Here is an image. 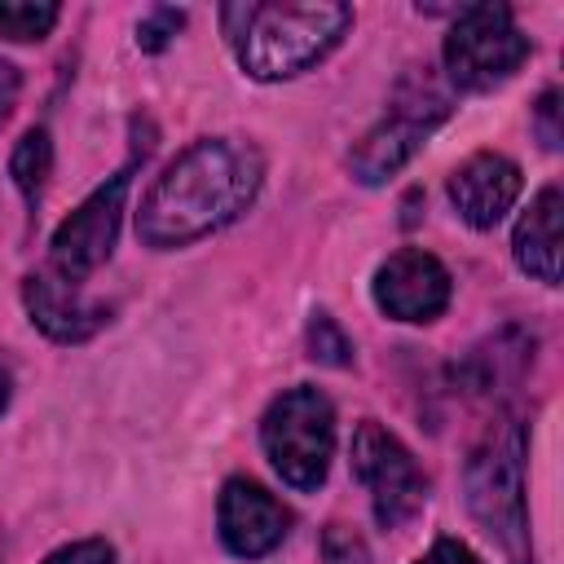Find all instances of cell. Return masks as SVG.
Instances as JSON below:
<instances>
[{"mask_svg": "<svg viewBox=\"0 0 564 564\" xmlns=\"http://www.w3.org/2000/svg\"><path fill=\"white\" fill-rule=\"evenodd\" d=\"M264 185V154L242 137H198L145 189L137 238L154 251L189 247L234 225Z\"/></svg>", "mask_w": 564, "mask_h": 564, "instance_id": "6da1fadb", "label": "cell"}, {"mask_svg": "<svg viewBox=\"0 0 564 564\" xmlns=\"http://www.w3.org/2000/svg\"><path fill=\"white\" fill-rule=\"evenodd\" d=\"M225 35L238 53V66L260 79H295L313 70L322 57L339 48V40L352 31V9L330 0L308 4H225L220 9Z\"/></svg>", "mask_w": 564, "mask_h": 564, "instance_id": "7a4b0ae2", "label": "cell"}, {"mask_svg": "<svg viewBox=\"0 0 564 564\" xmlns=\"http://www.w3.org/2000/svg\"><path fill=\"white\" fill-rule=\"evenodd\" d=\"M463 494L476 524L498 542L507 564H533L529 502H524V427L502 419L467 454Z\"/></svg>", "mask_w": 564, "mask_h": 564, "instance_id": "3957f363", "label": "cell"}, {"mask_svg": "<svg viewBox=\"0 0 564 564\" xmlns=\"http://www.w3.org/2000/svg\"><path fill=\"white\" fill-rule=\"evenodd\" d=\"M260 445L264 458L273 463V471L300 489L313 494L326 471H330V454H335V405L326 401V392L295 383L282 397H273V405L260 419Z\"/></svg>", "mask_w": 564, "mask_h": 564, "instance_id": "277c9868", "label": "cell"}, {"mask_svg": "<svg viewBox=\"0 0 564 564\" xmlns=\"http://www.w3.org/2000/svg\"><path fill=\"white\" fill-rule=\"evenodd\" d=\"M449 93L427 75V66L410 70L392 93V110L352 145V176L361 185H383L388 176H397L419 154V145L449 119Z\"/></svg>", "mask_w": 564, "mask_h": 564, "instance_id": "5b68a950", "label": "cell"}, {"mask_svg": "<svg viewBox=\"0 0 564 564\" xmlns=\"http://www.w3.org/2000/svg\"><path fill=\"white\" fill-rule=\"evenodd\" d=\"M441 57L445 79L458 93H489L524 66L529 35L516 26L507 4H463L449 22Z\"/></svg>", "mask_w": 564, "mask_h": 564, "instance_id": "8992f818", "label": "cell"}, {"mask_svg": "<svg viewBox=\"0 0 564 564\" xmlns=\"http://www.w3.org/2000/svg\"><path fill=\"white\" fill-rule=\"evenodd\" d=\"M352 476L366 485L379 529H401L427 502V480L414 454L375 419L352 432Z\"/></svg>", "mask_w": 564, "mask_h": 564, "instance_id": "52a82bcc", "label": "cell"}, {"mask_svg": "<svg viewBox=\"0 0 564 564\" xmlns=\"http://www.w3.org/2000/svg\"><path fill=\"white\" fill-rule=\"evenodd\" d=\"M128 185H132V163L119 167L106 185H97L53 234L48 242V273H57L62 282H84L88 273H97L115 242H119V220H123V198H128Z\"/></svg>", "mask_w": 564, "mask_h": 564, "instance_id": "ba28073f", "label": "cell"}, {"mask_svg": "<svg viewBox=\"0 0 564 564\" xmlns=\"http://www.w3.org/2000/svg\"><path fill=\"white\" fill-rule=\"evenodd\" d=\"M375 304L379 313H388L392 322H436L445 308H449V269L423 251V247H401L392 251L379 269H375Z\"/></svg>", "mask_w": 564, "mask_h": 564, "instance_id": "9c48e42d", "label": "cell"}, {"mask_svg": "<svg viewBox=\"0 0 564 564\" xmlns=\"http://www.w3.org/2000/svg\"><path fill=\"white\" fill-rule=\"evenodd\" d=\"M216 529L225 551H234L238 560H260L273 546H282V538L291 533V511L264 485L247 476H229L216 502Z\"/></svg>", "mask_w": 564, "mask_h": 564, "instance_id": "30bf717a", "label": "cell"}, {"mask_svg": "<svg viewBox=\"0 0 564 564\" xmlns=\"http://www.w3.org/2000/svg\"><path fill=\"white\" fill-rule=\"evenodd\" d=\"M520 198V167L498 150H476L449 172V203L471 229H494Z\"/></svg>", "mask_w": 564, "mask_h": 564, "instance_id": "8fae6325", "label": "cell"}, {"mask_svg": "<svg viewBox=\"0 0 564 564\" xmlns=\"http://www.w3.org/2000/svg\"><path fill=\"white\" fill-rule=\"evenodd\" d=\"M22 304H26V317H31L53 344H84V339H93V335L110 322V308H106V304L84 300L75 282H62V278L48 273V269L26 273V282H22Z\"/></svg>", "mask_w": 564, "mask_h": 564, "instance_id": "7c38bea8", "label": "cell"}, {"mask_svg": "<svg viewBox=\"0 0 564 564\" xmlns=\"http://www.w3.org/2000/svg\"><path fill=\"white\" fill-rule=\"evenodd\" d=\"M560 212H564L560 185H546V189H538V198L529 203V212L520 216V225L511 234L516 264L546 286L560 282Z\"/></svg>", "mask_w": 564, "mask_h": 564, "instance_id": "4fadbf2b", "label": "cell"}, {"mask_svg": "<svg viewBox=\"0 0 564 564\" xmlns=\"http://www.w3.org/2000/svg\"><path fill=\"white\" fill-rule=\"evenodd\" d=\"M9 176L18 185V194L26 198V207L35 212L44 189H48V176H53V137L48 128H26L9 154Z\"/></svg>", "mask_w": 564, "mask_h": 564, "instance_id": "5bb4252c", "label": "cell"}, {"mask_svg": "<svg viewBox=\"0 0 564 564\" xmlns=\"http://www.w3.org/2000/svg\"><path fill=\"white\" fill-rule=\"evenodd\" d=\"M57 4H31V0H4L0 4V35L13 44H35L57 26Z\"/></svg>", "mask_w": 564, "mask_h": 564, "instance_id": "9a60e30c", "label": "cell"}, {"mask_svg": "<svg viewBox=\"0 0 564 564\" xmlns=\"http://www.w3.org/2000/svg\"><path fill=\"white\" fill-rule=\"evenodd\" d=\"M304 344H308V357H313L317 366H335V370L352 366V339L344 335V326H339L326 308H317V313L308 317Z\"/></svg>", "mask_w": 564, "mask_h": 564, "instance_id": "2e32d148", "label": "cell"}, {"mask_svg": "<svg viewBox=\"0 0 564 564\" xmlns=\"http://www.w3.org/2000/svg\"><path fill=\"white\" fill-rule=\"evenodd\" d=\"M181 26H185V9L159 4V9H150V13L137 22V48H141V53H163Z\"/></svg>", "mask_w": 564, "mask_h": 564, "instance_id": "e0dca14e", "label": "cell"}, {"mask_svg": "<svg viewBox=\"0 0 564 564\" xmlns=\"http://www.w3.org/2000/svg\"><path fill=\"white\" fill-rule=\"evenodd\" d=\"M533 128H538V141H542L546 150H560V93H555V88H546V93L538 97V106H533Z\"/></svg>", "mask_w": 564, "mask_h": 564, "instance_id": "ac0fdd59", "label": "cell"}, {"mask_svg": "<svg viewBox=\"0 0 564 564\" xmlns=\"http://www.w3.org/2000/svg\"><path fill=\"white\" fill-rule=\"evenodd\" d=\"M326 560L330 564H366V546H361V538L352 529L330 524L326 529Z\"/></svg>", "mask_w": 564, "mask_h": 564, "instance_id": "d6986e66", "label": "cell"}, {"mask_svg": "<svg viewBox=\"0 0 564 564\" xmlns=\"http://www.w3.org/2000/svg\"><path fill=\"white\" fill-rule=\"evenodd\" d=\"M414 564H480V555L458 538H436L427 546V555H419Z\"/></svg>", "mask_w": 564, "mask_h": 564, "instance_id": "ffe728a7", "label": "cell"}, {"mask_svg": "<svg viewBox=\"0 0 564 564\" xmlns=\"http://www.w3.org/2000/svg\"><path fill=\"white\" fill-rule=\"evenodd\" d=\"M18 88H22V75H18V66L0 62V123H4V119H9V110L18 106Z\"/></svg>", "mask_w": 564, "mask_h": 564, "instance_id": "44dd1931", "label": "cell"}, {"mask_svg": "<svg viewBox=\"0 0 564 564\" xmlns=\"http://www.w3.org/2000/svg\"><path fill=\"white\" fill-rule=\"evenodd\" d=\"M9 397H13V375L0 366V414L9 410Z\"/></svg>", "mask_w": 564, "mask_h": 564, "instance_id": "7402d4cb", "label": "cell"}, {"mask_svg": "<svg viewBox=\"0 0 564 564\" xmlns=\"http://www.w3.org/2000/svg\"><path fill=\"white\" fill-rule=\"evenodd\" d=\"M0 560H4V538H0Z\"/></svg>", "mask_w": 564, "mask_h": 564, "instance_id": "603a6c76", "label": "cell"}]
</instances>
